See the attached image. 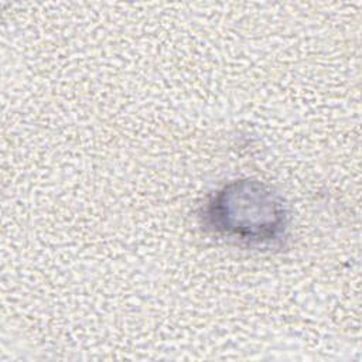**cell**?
<instances>
[{"label":"cell","mask_w":362,"mask_h":362,"mask_svg":"<svg viewBox=\"0 0 362 362\" xmlns=\"http://www.w3.org/2000/svg\"><path fill=\"white\" fill-rule=\"evenodd\" d=\"M202 226L214 236L247 247L280 243L290 215L283 197L269 184L240 178L212 192L201 209Z\"/></svg>","instance_id":"cell-1"}]
</instances>
